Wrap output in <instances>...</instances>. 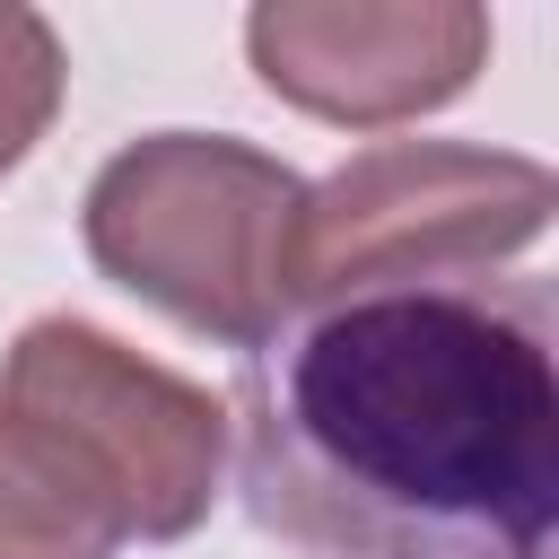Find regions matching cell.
Instances as JSON below:
<instances>
[{"label": "cell", "mask_w": 559, "mask_h": 559, "mask_svg": "<svg viewBox=\"0 0 559 559\" xmlns=\"http://www.w3.org/2000/svg\"><path fill=\"white\" fill-rule=\"evenodd\" d=\"M0 419L44 437L122 524V542H183L227 480V402L87 314H35L0 358Z\"/></svg>", "instance_id": "cell-3"}, {"label": "cell", "mask_w": 559, "mask_h": 559, "mask_svg": "<svg viewBox=\"0 0 559 559\" xmlns=\"http://www.w3.org/2000/svg\"><path fill=\"white\" fill-rule=\"evenodd\" d=\"M61 87H70V61H61L52 17L26 0H0V175L35 157V140L61 114Z\"/></svg>", "instance_id": "cell-7"}, {"label": "cell", "mask_w": 559, "mask_h": 559, "mask_svg": "<svg viewBox=\"0 0 559 559\" xmlns=\"http://www.w3.org/2000/svg\"><path fill=\"white\" fill-rule=\"evenodd\" d=\"M306 175L227 131H148L87 183V262L166 323L253 358L288 323Z\"/></svg>", "instance_id": "cell-2"}, {"label": "cell", "mask_w": 559, "mask_h": 559, "mask_svg": "<svg viewBox=\"0 0 559 559\" xmlns=\"http://www.w3.org/2000/svg\"><path fill=\"white\" fill-rule=\"evenodd\" d=\"M236 480L297 559H559L550 280L358 288L227 393Z\"/></svg>", "instance_id": "cell-1"}, {"label": "cell", "mask_w": 559, "mask_h": 559, "mask_svg": "<svg viewBox=\"0 0 559 559\" xmlns=\"http://www.w3.org/2000/svg\"><path fill=\"white\" fill-rule=\"evenodd\" d=\"M122 524L105 498L17 419H0V559H114Z\"/></svg>", "instance_id": "cell-6"}, {"label": "cell", "mask_w": 559, "mask_h": 559, "mask_svg": "<svg viewBox=\"0 0 559 559\" xmlns=\"http://www.w3.org/2000/svg\"><path fill=\"white\" fill-rule=\"evenodd\" d=\"M559 210V175L515 148L463 140H376L323 183H306L288 314L358 297V288H437L489 280L524 245H542Z\"/></svg>", "instance_id": "cell-4"}, {"label": "cell", "mask_w": 559, "mask_h": 559, "mask_svg": "<svg viewBox=\"0 0 559 559\" xmlns=\"http://www.w3.org/2000/svg\"><path fill=\"white\" fill-rule=\"evenodd\" d=\"M253 79L332 122L393 131L445 114L489 61V9L472 0H262L245 17Z\"/></svg>", "instance_id": "cell-5"}]
</instances>
